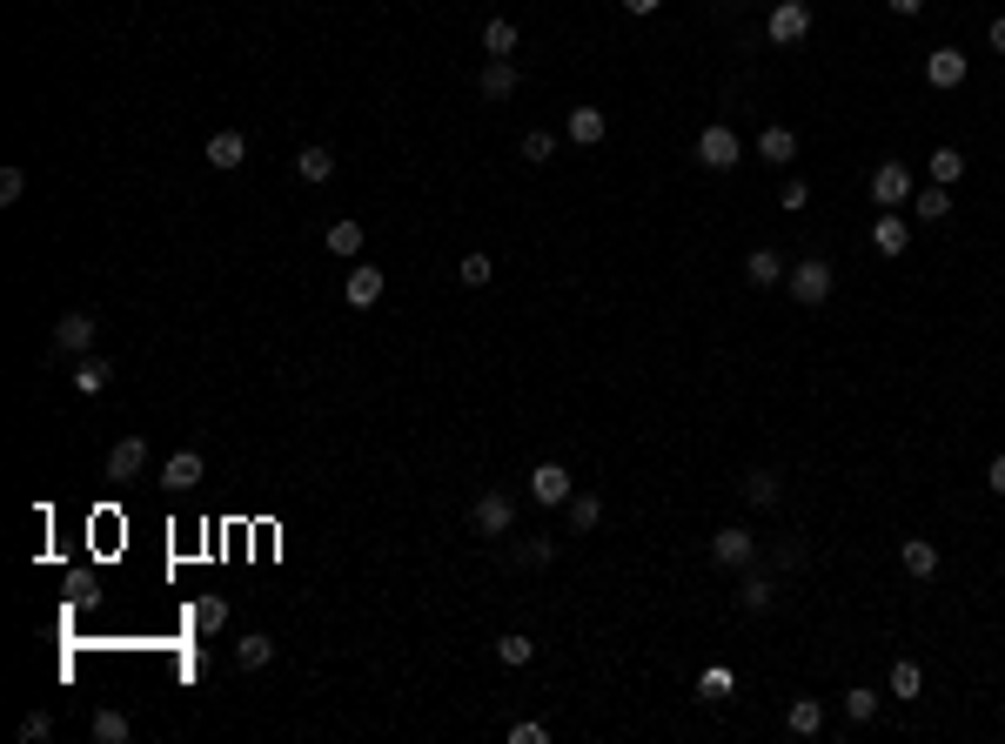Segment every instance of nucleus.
Instances as JSON below:
<instances>
[{
  "instance_id": "2",
  "label": "nucleus",
  "mask_w": 1005,
  "mask_h": 744,
  "mask_svg": "<svg viewBox=\"0 0 1005 744\" xmlns=\"http://www.w3.org/2000/svg\"><path fill=\"white\" fill-rule=\"evenodd\" d=\"M784 282H791V295H798L804 309H818V302L831 295V282H838V275H831L825 255H804V262H791V275H784Z\"/></svg>"
},
{
  "instance_id": "5",
  "label": "nucleus",
  "mask_w": 1005,
  "mask_h": 744,
  "mask_svg": "<svg viewBox=\"0 0 1005 744\" xmlns=\"http://www.w3.org/2000/svg\"><path fill=\"white\" fill-rule=\"evenodd\" d=\"M871 202L905 208L912 202V168H905V161H878V168H871Z\"/></svg>"
},
{
  "instance_id": "24",
  "label": "nucleus",
  "mask_w": 1005,
  "mask_h": 744,
  "mask_svg": "<svg viewBox=\"0 0 1005 744\" xmlns=\"http://www.w3.org/2000/svg\"><path fill=\"white\" fill-rule=\"evenodd\" d=\"M912 208H918V222H945V215H952V188H938V181H932L925 195H912Z\"/></svg>"
},
{
  "instance_id": "6",
  "label": "nucleus",
  "mask_w": 1005,
  "mask_h": 744,
  "mask_svg": "<svg viewBox=\"0 0 1005 744\" xmlns=\"http://www.w3.org/2000/svg\"><path fill=\"white\" fill-rule=\"evenodd\" d=\"M764 34H771L778 47H798L804 34H811V7H804V0H778V7H771V27H764Z\"/></svg>"
},
{
  "instance_id": "34",
  "label": "nucleus",
  "mask_w": 1005,
  "mask_h": 744,
  "mask_svg": "<svg viewBox=\"0 0 1005 744\" xmlns=\"http://www.w3.org/2000/svg\"><path fill=\"white\" fill-rule=\"evenodd\" d=\"M845 718H851V724H871V718H878V691H865V684H858V691H845Z\"/></svg>"
},
{
  "instance_id": "11",
  "label": "nucleus",
  "mask_w": 1005,
  "mask_h": 744,
  "mask_svg": "<svg viewBox=\"0 0 1005 744\" xmlns=\"http://www.w3.org/2000/svg\"><path fill=\"white\" fill-rule=\"evenodd\" d=\"M871 248H878V255H905V248H912V222H905L898 208H885V215L871 222Z\"/></svg>"
},
{
  "instance_id": "8",
  "label": "nucleus",
  "mask_w": 1005,
  "mask_h": 744,
  "mask_svg": "<svg viewBox=\"0 0 1005 744\" xmlns=\"http://www.w3.org/2000/svg\"><path fill=\"white\" fill-rule=\"evenodd\" d=\"M382 289H389V275H382V269H369V262H356V269H349V282H342L349 309H376V302H382Z\"/></svg>"
},
{
  "instance_id": "23",
  "label": "nucleus",
  "mask_w": 1005,
  "mask_h": 744,
  "mask_svg": "<svg viewBox=\"0 0 1005 744\" xmlns=\"http://www.w3.org/2000/svg\"><path fill=\"white\" fill-rule=\"evenodd\" d=\"M268 657H275V637H262V631H248L242 644H235V664H242V671H262Z\"/></svg>"
},
{
  "instance_id": "47",
  "label": "nucleus",
  "mask_w": 1005,
  "mask_h": 744,
  "mask_svg": "<svg viewBox=\"0 0 1005 744\" xmlns=\"http://www.w3.org/2000/svg\"><path fill=\"white\" fill-rule=\"evenodd\" d=\"M624 7H630V14H657L664 0H624Z\"/></svg>"
},
{
  "instance_id": "7",
  "label": "nucleus",
  "mask_w": 1005,
  "mask_h": 744,
  "mask_svg": "<svg viewBox=\"0 0 1005 744\" xmlns=\"http://www.w3.org/2000/svg\"><path fill=\"white\" fill-rule=\"evenodd\" d=\"M94 329H101V322H94L88 309H67V316L54 322V342H61L67 356H88V349H94Z\"/></svg>"
},
{
  "instance_id": "16",
  "label": "nucleus",
  "mask_w": 1005,
  "mask_h": 744,
  "mask_svg": "<svg viewBox=\"0 0 1005 744\" xmlns=\"http://www.w3.org/2000/svg\"><path fill=\"white\" fill-rule=\"evenodd\" d=\"M242 155H248V141L235 135V128H222V135L208 141V168H222V175H235V168H242Z\"/></svg>"
},
{
  "instance_id": "1",
  "label": "nucleus",
  "mask_w": 1005,
  "mask_h": 744,
  "mask_svg": "<svg viewBox=\"0 0 1005 744\" xmlns=\"http://www.w3.org/2000/svg\"><path fill=\"white\" fill-rule=\"evenodd\" d=\"M510 523H516V496L510 490H483L476 496V510H469V530H476V537H510Z\"/></svg>"
},
{
  "instance_id": "17",
  "label": "nucleus",
  "mask_w": 1005,
  "mask_h": 744,
  "mask_svg": "<svg viewBox=\"0 0 1005 744\" xmlns=\"http://www.w3.org/2000/svg\"><path fill=\"white\" fill-rule=\"evenodd\" d=\"M108 383H114V362L108 356H81V362H74V389H81V396H101Z\"/></svg>"
},
{
  "instance_id": "10",
  "label": "nucleus",
  "mask_w": 1005,
  "mask_h": 744,
  "mask_svg": "<svg viewBox=\"0 0 1005 744\" xmlns=\"http://www.w3.org/2000/svg\"><path fill=\"white\" fill-rule=\"evenodd\" d=\"M965 74H972V61H965L959 47H932V54H925V81H932V88H959Z\"/></svg>"
},
{
  "instance_id": "3",
  "label": "nucleus",
  "mask_w": 1005,
  "mask_h": 744,
  "mask_svg": "<svg viewBox=\"0 0 1005 744\" xmlns=\"http://www.w3.org/2000/svg\"><path fill=\"white\" fill-rule=\"evenodd\" d=\"M697 161H704L711 175H724V168H737V161H744V141H737V128H724V121H711V128L697 135Z\"/></svg>"
},
{
  "instance_id": "22",
  "label": "nucleus",
  "mask_w": 1005,
  "mask_h": 744,
  "mask_svg": "<svg viewBox=\"0 0 1005 744\" xmlns=\"http://www.w3.org/2000/svg\"><path fill=\"white\" fill-rule=\"evenodd\" d=\"M188 624H195L201 637H215L228 624V597H195V610H188Z\"/></svg>"
},
{
  "instance_id": "4",
  "label": "nucleus",
  "mask_w": 1005,
  "mask_h": 744,
  "mask_svg": "<svg viewBox=\"0 0 1005 744\" xmlns=\"http://www.w3.org/2000/svg\"><path fill=\"white\" fill-rule=\"evenodd\" d=\"M530 496L543 503V510H563V503L577 496V476L563 470V463H536V470H530Z\"/></svg>"
},
{
  "instance_id": "9",
  "label": "nucleus",
  "mask_w": 1005,
  "mask_h": 744,
  "mask_svg": "<svg viewBox=\"0 0 1005 744\" xmlns=\"http://www.w3.org/2000/svg\"><path fill=\"white\" fill-rule=\"evenodd\" d=\"M141 470H148V443H141V436H121L108 450V483H134Z\"/></svg>"
},
{
  "instance_id": "13",
  "label": "nucleus",
  "mask_w": 1005,
  "mask_h": 744,
  "mask_svg": "<svg viewBox=\"0 0 1005 744\" xmlns=\"http://www.w3.org/2000/svg\"><path fill=\"white\" fill-rule=\"evenodd\" d=\"M784 275H791V262H784L778 248H751V255H744V282L771 289V282H784Z\"/></svg>"
},
{
  "instance_id": "30",
  "label": "nucleus",
  "mask_w": 1005,
  "mask_h": 744,
  "mask_svg": "<svg viewBox=\"0 0 1005 744\" xmlns=\"http://www.w3.org/2000/svg\"><path fill=\"white\" fill-rule=\"evenodd\" d=\"M483 47H490V61H510V54H516V27L510 21H490V27H483Z\"/></svg>"
},
{
  "instance_id": "35",
  "label": "nucleus",
  "mask_w": 1005,
  "mask_h": 744,
  "mask_svg": "<svg viewBox=\"0 0 1005 744\" xmlns=\"http://www.w3.org/2000/svg\"><path fill=\"white\" fill-rule=\"evenodd\" d=\"M456 275H463V289H483V282L496 275V262H490V255H476V248H469V255H463V269H456Z\"/></svg>"
},
{
  "instance_id": "12",
  "label": "nucleus",
  "mask_w": 1005,
  "mask_h": 744,
  "mask_svg": "<svg viewBox=\"0 0 1005 744\" xmlns=\"http://www.w3.org/2000/svg\"><path fill=\"white\" fill-rule=\"evenodd\" d=\"M711 557L724 570H737V564H751V557H758V543H751V530H737V523H731V530H717V537H711Z\"/></svg>"
},
{
  "instance_id": "46",
  "label": "nucleus",
  "mask_w": 1005,
  "mask_h": 744,
  "mask_svg": "<svg viewBox=\"0 0 1005 744\" xmlns=\"http://www.w3.org/2000/svg\"><path fill=\"white\" fill-rule=\"evenodd\" d=\"M985 41H992V47H999V54H1005V14H999V21H992V27H985Z\"/></svg>"
},
{
  "instance_id": "29",
  "label": "nucleus",
  "mask_w": 1005,
  "mask_h": 744,
  "mask_svg": "<svg viewBox=\"0 0 1005 744\" xmlns=\"http://www.w3.org/2000/svg\"><path fill=\"white\" fill-rule=\"evenodd\" d=\"M94 738H101V744H128L134 724L121 718V711H94Z\"/></svg>"
},
{
  "instance_id": "18",
  "label": "nucleus",
  "mask_w": 1005,
  "mask_h": 744,
  "mask_svg": "<svg viewBox=\"0 0 1005 744\" xmlns=\"http://www.w3.org/2000/svg\"><path fill=\"white\" fill-rule=\"evenodd\" d=\"M603 135H610L603 108H570V141H577V148H597Z\"/></svg>"
},
{
  "instance_id": "37",
  "label": "nucleus",
  "mask_w": 1005,
  "mask_h": 744,
  "mask_svg": "<svg viewBox=\"0 0 1005 744\" xmlns=\"http://www.w3.org/2000/svg\"><path fill=\"white\" fill-rule=\"evenodd\" d=\"M21 738H27V744H47V738H54V718H47V711H27V718H21Z\"/></svg>"
},
{
  "instance_id": "32",
  "label": "nucleus",
  "mask_w": 1005,
  "mask_h": 744,
  "mask_svg": "<svg viewBox=\"0 0 1005 744\" xmlns=\"http://www.w3.org/2000/svg\"><path fill=\"white\" fill-rule=\"evenodd\" d=\"M563 510H570V530H597V523H603V503H597V496H570Z\"/></svg>"
},
{
  "instance_id": "15",
  "label": "nucleus",
  "mask_w": 1005,
  "mask_h": 744,
  "mask_svg": "<svg viewBox=\"0 0 1005 744\" xmlns=\"http://www.w3.org/2000/svg\"><path fill=\"white\" fill-rule=\"evenodd\" d=\"M476 94H483V101H510L516 94V61H490V68L476 74Z\"/></svg>"
},
{
  "instance_id": "20",
  "label": "nucleus",
  "mask_w": 1005,
  "mask_h": 744,
  "mask_svg": "<svg viewBox=\"0 0 1005 744\" xmlns=\"http://www.w3.org/2000/svg\"><path fill=\"white\" fill-rule=\"evenodd\" d=\"M744 496H751L758 510H771V503L784 496V476L778 470H744Z\"/></svg>"
},
{
  "instance_id": "28",
  "label": "nucleus",
  "mask_w": 1005,
  "mask_h": 744,
  "mask_svg": "<svg viewBox=\"0 0 1005 744\" xmlns=\"http://www.w3.org/2000/svg\"><path fill=\"white\" fill-rule=\"evenodd\" d=\"M918 691H925V671H918L912 657H898L892 664V698H918Z\"/></svg>"
},
{
  "instance_id": "40",
  "label": "nucleus",
  "mask_w": 1005,
  "mask_h": 744,
  "mask_svg": "<svg viewBox=\"0 0 1005 744\" xmlns=\"http://www.w3.org/2000/svg\"><path fill=\"white\" fill-rule=\"evenodd\" d=\"M778 202H784V215H798V208L811 202V188H804V181L791 175V181H784V188H778Z\"/></svg>"
},
{
  "instance_id": "31",
  "label": "nucleus",
  "mask_w": 1005,
  "mask_h": 744,
  "mask_svg": "<svg viewBox=\"0 0 1005 744\" xmlns=\"http://www.w3.org/2000/svg\"><path fill=\"white\" fill-rule=\"evenodd\" d=\"M329 255H362V222H349V215H342V222L329 228Z\"/></svg>"
},
{
  "instance_id": "19",
  "label": "nucleus",
  "mask_w": 1005,
  "mask_h": 744,
  "mask_svg": "<svg viewBox=\"0 0 1005 744\" xmlns=\"http://www.w3.org/2000/svg\"><path fill=\"white\" fill-rule=\"evenodd\" d=\"M898 564L912 570V577H938V550L925 537H905V543H898Z\"/></svg>"
},
{
  "instance_id": "39",
  "label": "nucleus",
  "mask_w": 1005,
  "mask_h": 744,
  "mask_svg": "<svg viewBox=\"0 0 1005 744\" xmlns=\"http://www.w3.org/2000/svg\"><path fill=\"white\" fill-rule=\"evenodd\" d=\"M21 195H27V175H21V168H0V202L14 208Z\"/></svg>"
},
{
  "instance_id": "33",
  "label": "nucleus",
  "mask_w": 1005,
  "mask_h": 744,
  "mask_svg": "<svg viewBox=\"0 0 1005 744\" xmlns=\"http://www.w3.org/2000/svg\"><path fill=\"white\" fill-rule=\"evenodd\" d=\"M771 597H778L771 577H744V590H737V604H744V610H771Z\"/></svg>"
},
{
  "instance_id": "45",
  "label": "nucleus",
  "mask_w": 1005,
  "mask_h": 744,
  "mask_svg": "<svg viewBox=\"0 0 1005 744\" xmlns=\"http://www.w3.org/2000/svg\"><path fill=\"white\" fill-rule=\"evenodd\" d=\"M885 7H892L898 21H912V14H925V0H885Z\"/></svg>"
},
{
  "instance_id": "25",
  "label": "nucleus",
  "mask_w": 1005,
  "mask_h": 744,
  "mask_svg": "<svg viewBox=\"0 0 1005 744\" xmlns=\"http://www.w3.org/2000/svg\"><path fill=\"white\" fill-rule=\"evenodd\" d=\"M925 168H932L938 188H952V181L965 175V155H959V148H932V161H925Z\"/></svg>"
},
{
  "instance_id": "26",
  "label": "nucleus",
  "mask_w": 1005,
  "mask_h": 744,
  "mask_svg": "<svg viewBox=\"0 0 1005 744\" xmlns=\"http://www.w3.org/2000/svg\"><path fill=\"white\" fill-rule=\"evenodd\" d=\"M758 155H764V161H791V155H798V135H791V128H764V135H758Z\"/></svg>"
},
{
  "instance_id": "44",
  "label": "nucleus",
  "mask_w": 1005,
  "mask_h": 744,
  "mask_svg": "<svg viewBox=\"0 0 1005 744\" xmlns=\"http://www.w3.org/2000/svg\"><path fill=\"white\" fill-rule=\"evenodd\" d=\"M985 483H992V496H1005V456H992V463H985Z\"/></svg>"
},
{
  "instance_id": "36",
  "label": "nucleus",
  "mask_w": 1005,
  "mask_h": 744,
  "mask_svg": "<svg viewBox=\"0 0 1005 744\" xmlns=\"http://www.w3.org/2000/svg\"><path fill=\"white\" fill-rule=\"evenodd\" d=\"M496 657H503V664H530V657H536V644H530L523 631H510V637H496Z\"/></svg>"
},
{
  "instance_id": "41",
  "label": "nucleus",
  "mask_w": 1005,
  "mask_h": 744,
  "mask_svg": "<svg viewBox=\"0 0 1005 744\" xmlns=\"http://www.w3.org/2000/svg\"><path fill=\"white\" fill-rule=\"evenodd\" d=\"M510 744H550V731H543V724H530V718H516V724H510Z\"/></svg>"
},
{
  "instance_id": "38",
  "label": "nucleus",
  "mask_w": 1005,
  "mask_h": 744,
  "mask_svg": "<svg viewBox=\"0 0 1005 744\" xmlns=\"http://www.w3.org/2000/svg\"><path fill=\"white\" fill-rule=\"evenodd\" d=\"M550 155H557V141L543 135V128H530V135H523V161H550Z\"/></svg>"
},
{
  "instance_id": "27",
  "label": "nucleus",
  "mask_w": 1005,
  "mask_h": 744,
  "mask_svg": "<svg viewBox=\"0 0 1005 744\" xmlns=\"http://www.w3.org/2000/svg\"><path fill=\"white\" fill-rule=\"evenodd\" d=\"M295 175H302V181H329L335 175V155H329V148H302V155H295Z\"/></svg>"
},
{
  "instance_id": "43",
  "label": "nucleus",
  "mask_w": 1005,
  "mask_h": 744,
  "mask_svg": "<svg viewBox=\"0 0 1005 744\" xmlns=\"http://www.w3.org/2000/svg\"><path fill=\"white\" fill-rule=\"evenodd\" d=\"M731 691V671H704V698H724Z\"/></svg>"
},
{
  "instance_id": "21",
  "label": "nucleus",
  "mask_w": 1005,
  "mask_h": 744,
  "mask_svg": "<svg viewBox=\"0 0 1005 744\" xmlns=\"http://www.w3.org/2000/svg\"><path fill=\"white\" fill-rule=\"evenodd\" d=\"M825 731V704L818 698H791V738H818Z\"/></svg>"
},
{
  "instance_id": "14",
  "label": "nucleus",
  "mask_w": 1005,
  "mask_h": 744,
  "mask_svg": "<svg viewBox=\"0 0 1005 744\" xmlns=\"http://www.w3.org/2000/svg\"><path fill=\"white\" fill-rule=\"evenodd\" d=\"M201 483V450H175L161 463V490H195Z\"/></svg>"
},
{
  "instance_id": "42",
  "label": "nucleus",
  "mask_w": 1005,
  "mask_h": 744,
  "mask_svg": "<svg viewBox=\"0 0 1005 744\" xmlns=\"http://www.w3.org/2000/svg\"><path fill=\"white\" fill-rule=\"evenodd\" d=\"M550 550H557V543H550V537H530V543H523V550H516V557H523V564H550Z\"/></svg>"
}]
</instances>
